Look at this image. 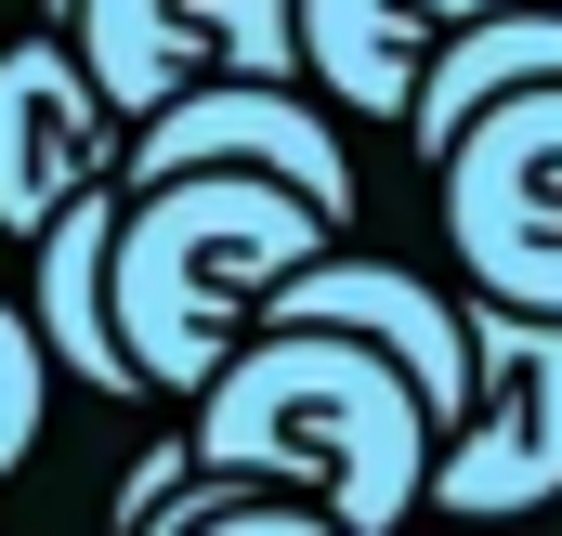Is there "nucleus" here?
<instances>
[{"instance_id":"nucleus-1","label":"nucleus","mask_w":562,"mask_h":536,"mask_svg":"<svg viewBox=\"0 0 562 536\" xmlns=\"http://www.w3.org/2000/svg\"><path fill=\"white\" fill-rule=\"evenodd\" d=\"M183 445L236 484L314 498L340 536H406L431 471V405L393 354L340 340V327H249L210 380H196Z\"/></svg>"},{"instance_id":"nucleus-2","label":"nucleus","mask_w":562,"mask_h":536,"mask_svg":"<svg viewBox=\"0 0 562 536\" xmlns=\"http://www.w3.org/2000/svg\"><path fill=\"white\" fill-rule=\"evenodd\" d=\"M340 223L314 197H288L276 170H157L119 183V236H105V327L132 354L144 393H196L276 301L288 263H314Z\"/></svg>"},{"instance_id":"nucleus-3","label":"nucleus","mask_w":562,"mask_h":536,"mask_svg":"<svg viewBox=\"0 0 562 536\" xmlns=\"http://www.w3.org/2000/svg\"><path fill=\"white\" fill-rule=\"evenodd\" d=\"M562 498V314L484 301L471 314V405L431 432L419 511L445 524H524Z\"/></svg>"},{"instance_id":"nucleus-4","label":"nucleus","mask_w":562,"mask_h":536,"mask_svg":"<svg viewBox=\"0 0 562 536\" xmlns=\"http://www.w3.org/2000/svg\"><path fill=\"white\" fill-rule=\"evenodd\" d=\"M445 170V236L484 301L562 314V79L497 92L471 132L431 157Z\"/></svg>"},{"instance_id":"nucleus-5","label":"nucleus","mask_w":562,"mask_h":536,"mask_svg":"<svg viewBox=\"0 0 562 536\" xmlns=\"http://www.w3.org/2000/svg\"><path fill=\"white\" fill-rule=\"evenodd\" d=\"M157 170H276L288 197L353 223V144L314 79H196V92L144 105L119 144V183H157Z\"/></svg>"},{"instance_id":"nucleus-6","label":"nucleus","mask_w":562,"mask_h":536,"mask_svg":"<svg viewBox=\"0 0 562 536\" xmlns=\"http://www.w3.org/2000/svg\"><path fill=\"white\" fill-rule=\"evenodd\" d=\"M92 92L144 119L196 79H301V13L288 0H66L53 13Z\"/></svg>"},{"instance_id":"nucleus-7","label":"nucleus","mask_w":562,"mask_h":536,"mask_svg":"<svg viewBox=\"0 0 562 536\" xmlns=\"http://www.w3.org/2000/svg\"><path fill=\"white\" fill-rule=\"evenodd\" d=\"M262 327H340V340H367V354H393L406 380H419L431 405V432L471 405V314L431 288V275L406 263H380V249H314V263H288L276 275V301H262Z\"/></svg>"},{"instance_id":"nucleus-8","label":"nucleus","mask_w":562,"mask_h":536,"mask_svg":"<svg viewBox=\"0 0 562 536\" xmlns=\"http://www.w3.org/2000/svg\"><path fill=\"white\" fill-rule=\"evenodd\" d=\"M119 105L92 92V66L66 53V26H26L0 53V236H40L79 183L119 170Z\"/></svg>"},{"instance_id":"nucleus-9","label":"nucleus","mask_w":562,"mask_h":536,"mask_svg":"<svg viewBox=\"0 0 562 536\" xmlns=\"http://www.w3.org/2000/svg\"><path fill=\"white\" fill-rule=\"evenodd\" d=\"M562 79V0H497V13H471V26H445L419 53V79H406V105H393V132L445 157V144L471 132L497 92H537Z\"/></svg>"},{"instance_id":"nucleus-10","label":"nucleus","mask_w":562,"mask_h":536,"mask_svg":"<svg viewBox=\"0 0 562 536\" xmlns=\"http://www.w3.org/2000/svg\"><path fill=\"white\" fill-rule=\"evenodd\" d=\"M105 236H119V170L105 183H79L26 249H40V301H26V327H40V354L79 380V393H105V405H132V354H119V327H105Z\"/></svg>"},{"instance_id":"nucleus-11","label":"nucleus","mask_w":562,"mask_h":536,"mask_svg":"<svg viewBox=\"0 0 562 536\" xmlns=\"http://www.w3.org/2000/svg\"><path fill=\"white\" fill-rule=\"evenodd\" d=\"M288 13H301V79L327 105H353V119H393L406 79H419V53L445 26L497 13V0H288Z\"/></svg>"},{"instance_id":"nucleus-12","label":"nucleus","mask_w":562,"mask_h":536,"mask_svg":"<svg viewBox=\"0 0 562 536\" xmlns=\"http://www.w3.org/2000/svg\"><path fill=\"white\" fill-rule=\"evenodd\" d=\"M40 393H53V354H40L26 301H0V484H13L26 445H40Z\"/></svg>"},{"instance_id":"nucleus-13","label":"nucleus","mask_w":562,"mask_h":536,"mask_svg":"<svg viewBox=\"0 0 562 536\" xmlns=\"http://www.w3.org/2000/svg\"><path fill=\"white\" fill-rule=\"evenodd\" d=\"M183 536H340V524H327L314 498H276V484H236L223 511H196Z\"/></svg>"},{"instance_id":"nucleus-14","label":"nucleus","mask_w":562,"mask_h":536,"mask_svg":"<svg viewBox=\"0 0 562 536\" xmlns=\"http://www.w3.org/2000/svg\"><path fill=\"white\" fill-rule=\"evenodd\" d=\"M53 13H66V0H40V26H53Z\"/></svg>"}]
</instances>
